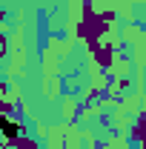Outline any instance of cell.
Instances as JSON below:
<instances>
[{"instance_id":"1","label":"cell","mask_w":146,"mask_h":149,"mask_svg":"<svg viewBox=\"0 0 146 149\" xmlns=\"http://www.w3.org/2000/svg\"><path fill=\"white\" fill-rule=\"evenodd\" d=\"M0 132H3V135H12V138H15V135H20V126L9 123L6 118H0Z\"/></svg>"}]
</instances>
